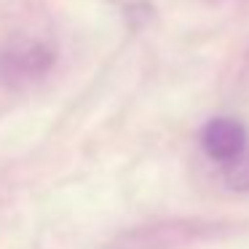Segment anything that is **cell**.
<instances>
[{"mask_svg": "<svg viewBox=\"0 0 249 249\" xmlns=\"http://www.w3.org/2000/svg\"><path fill=\"white\" fill-rule=\"evenodd\" d=\"M220 231V222L206 220H163L121 233L105 249H185Z\"/></svg>", "mask_w": 249, "mask_h": 249, "instance_id": "1", "label": "cell"}, {"mask_svg": "<svg viewBox=\"0 0 249 249\" xmlns=\"http://www.w3.org/2000/svg\"><path fill=\"white\" fill-rule=\"evenodd\" d=\"M247 126L241 124V121L236 118H214L206 124L204 134H201V145H204L206 156L212 158V161L222 163V166H228V163L238 161V158L244 156V150H247Z\"/></svg>", "mask_w": 249, "mask_h": 249, "instance_id": "2", "label": "cell"}, {"mask_svg": "<svg viewBox=\"0 0 249 249\" xmlns=\"http://www.w3.org/2000/svg\"><path fill=\"white\" fill-rule=\"evenodd\" d=\"M51 62H54V54L46 46H38V43L24 46V49H14L6 56H0V67H6L3 75H14V78L40 75Z\"/></svg>", "mask_w": 249, "mask_h": 249, "instance_id": "3", "label": "cell"}, {"mask_svg": "<svg viewBox=\"0 0 249 249\" xmlns=\"http://www.w3.org/2000/svg\"><path fill=\"white\" fill-rule=\"evenodd\" d=\"M228 182L233 188H249V158H238V161L228 163V172H225Z\"/></svg>", "mask_w": 249, "mask_h": 249, "instance_id": "4", "label": "cell"}]
</instances>
